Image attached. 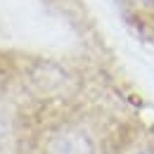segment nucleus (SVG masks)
<instances>
[{"label":"nucleus","mask_w":154,"mask_h":154,"mask_svg":"<svg viewBox=\"0 0 154 154\" xmlns=\"http://www.w3.org/2000/svg\"><path fill=\"white\" fill-rule=\"evenodd\" d=\"M45 154H93V142L83 131L64 128L48 140Z\"/></svg>","instance_id":"nucleus-1"},{"label":"nucleus","mask_w":154,"mask_h":154,"mask_svg":"<svg viewBox=\"0 0 154 154\" xmlns=\"http://www.w3.org/2000/svg\"><path fill=\"white\" fill-rule=\"evenodd\" d=\"M135 154H154V149H140V152H135Z\"/></svg>","instance_id":"nucleus-3"},{"label":"nucleus","mask_w":154,"mask_h":154,"mask_svg":"<svg viewBox=\"0 0 154 154\" xmlns=\"http://www.w3.org/2000/svg\"><path fill=\"white\" fill-rule=\"evenodd\" d=\"M2 135H5V121H2V116H0V140H2Z\"/></svg>","instance_id":"nucleus-2"}]
</instances>
